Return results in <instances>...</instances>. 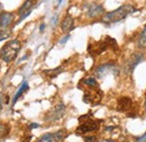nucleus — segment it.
I'll return each mask as SVG.
<instances>
[{
  "mask_svg": "<svg viewBox=\"0 0 146 142\" xmlns=\"http://www.w3.org/2000/svg\"><path fill=\"white\" fill-rule=\"evenodd\" d=\"M69 38H70V35H69V34H68V35H65L62 40H61V41H60V44H64Z\"/></svg>",
  "mask_w": 146,
  "mask_h": 142,
  "instance_id": "obj_23",
  "label": "nucleus"
},
{
  "mask_svg": "<svg viewBox=\"0 0 146 142\" xmlns=\"http://www.w3.org/2000/svg\"><path fill=\"white\" fill-rule=\"evenodd\" d=\"M144 109H145L146 112V92H145V102H144Z\"/></svg>",
  "mask_w": 146,
  "mask_h": 142,
  "instance_id": "obj_26",
  "label": "nucleus"
},
{
  "mask_svg": "<svg viewBox=\"0 0 146 142\" xmlns=\"http://www.w3.org/2000/svg\"><path fill=\"white\" fill-rule=\"evenodd\" d=\"M137 48L139 50H145L146 49V24L142 32L139 33L138 38H137Z\"/></svg>",
  "mask_w": 146,
  "mask_h": 142,
  "instance_id": "obj_16",
  "label": "nucleus"
},
{
  "mask_svg": "<svg viewBox=\"0 0 146 142\" xmlns=\"http://www.w3.org/2000/svg\"><path fill=\"white\" fill-rule=\"evenodd\" d=\"M81 85H84L86 87H99L98 80L94 77H89V78H83L80 81Z\"/></svg>",
  "mask_w": 146,
  "mask_h": 142,
  "instance_id": "obj_17",
  "label": "nucleus"
},
{
  "mask_svg": "<svg viewBox=\"0 0 146 142\" xmlns=\"http://www.w3.org/2000/svg\"><path fill=\"white\" fill-rule=\"evenodd\" d=\"M60 27H61V31L63 33L69 34L71 31L74 29V18L71 15H65L60 24Z\"/></svg>",
  "mask_w": 146,
  "mask_h": 142,
  "instance_id": "obj_13",
  "label": "nucleus"
},
{
  "mask_svg": "<svg viewBox=\"0 0 146 142\" xmlns=\"http://www.w3.org/2000/svg\"><path fill=\"white\" fill-rule=\"evenodd\" d=\"M79 122H80V124L75 129V134H78V135L96 132L100 129V124H101V120L93 119L91 113L80 116Z\"/></svg>",
  "mask_w": 146,
  "mask_h": 142,
  "instance_id": "obj_3",
  "label": "nucleus"
},
{
  "mask_svg": "<svg viewBox=\"0 0 146 142\" xmlns=\"http://www.w3.org/2000/svg\"><path fill=\"white\" fill-rule=\"evenodd\" d=\"M29 127L31 129H37V127H39V125L37 124V123H32V124L29 125Z\"/></svg>",
  "mask_w": 146,
  "mask_h": 142,
  "instance_id": "obj_24",
  "label": "nucleus"
},
{
  "mask_svg": "<svg viewBox=\"0 0 146 142\" xmlns=\"http://www.w3.org/2000/svg\"><path fill=\"white\" fill-rule=\"evenodd\" d=\"M93 73H94V78L97 79H102V78H105L106 76H108L110 73H118V68L116 67V63H113V62H105V63H101V64H99L94 71H93Z\"/></svg>",
  "mask_w": 146,
  "mask_h": 142,
  "instance_id": "obj_6",
  "label": "nucleus"
},
{
  "mask_svg": "<svg viewBox=\"0 0 146 142\" xmlns=\"http://www.w3.org/2000/svg\"><path fill=\"white\" fill-rule=\"evenodd\" d=\"M108 50H112L113 52L119 50L117 41L115 38L110 37V36H106L104 40H101L99 42H96L93 44H89V46H88V52L91 54L93 58L102 54Z\"/></svg>",
  "mask_w": 146,
  "mask_h": 142,
  "instance_id": "obj_2",
  "label": "nucleus"
},
{
  "mask_svg": "<svg viewBox=\"0 0 146 142\" xmlns=\"http://www.w3.org/2000/svg\"><path fill=\"white\" fill-rule=\"evenodd\" d=\"M34 7H35V1H34V0H25V2L21 5V7L18 9L19 18H18L17 24L20 23V21H23L24 19H26V18L28 17V16L32 14Z\"/></svg>",
  "mask_w": 146,
  "mask_h": 142,
  "instance_id": "obj_11",
  "label": "nucleus"
},
{
  "mask_svg": "<svg viewBox=\"0 0 146 142\" xmlns=\"http://www.w3.org/2000/svg\"><path fill=\"white\" fill-rule=\"evenodd\" d=\"M104 98V92L100 87H87L84 89L83 102L90 105H98Z\"/></svg>",
  "mask_w": 146,
  "mask_h": 142,
  "instance_id": "obj_5",
  "label": "nucleus"
},
{
  "mask_svg": "<svg viewBox=\"0 0 146 142\" xmlns=\"http://www.w3.org/2000/svg\"><path fill=\"white\" fill-rule=\"evenodd\" d=\"M61 72H63V68L58 67V68H55V69H52V70H44V74L47 76L50 79H53L55 77H57Z\"/></svg>",
  "mask_w": 146,
  "mask_h": 142,
  "instance_id": "obj_19",
  "label": "nucleus"
},
{
  "mask_svg": "<svg viewBox=\"0 0 146 142\" xmlns=\"http://www.w3.org/2000/svg\"><path fill=\"white\" fill-rule=\"evenodd\" d=\"M146 55L144 52H136L134 53L130 58H128V60L124 64V72L125 73H131L135 70V68L143 61H145Z\"/></svg>",
  "mask_w": 146,
  "mask_h": 142,
  "instance_id": "obj_8",
  "label": "nucleus"
},
{
  "mask_svg": "<svg viewBox=\"0 0 146 142\" xmlns=\"http://www.w3.org/2000/svg\"><path fill=\"white\" fill-rule=\"evenodd\" d=\"M68 135H69L68 131L65 129H61L55 132L43 134L37 139V142H63Z\"/></svg>",
  "mask_w": 146,
  "mask_h": 142,
  "instance_id": "obj_7",
  "label": "nucleus"
},
{
  "mask_svg": "<svg viewBox=\"0 0 146 142\" xmlns=\"http://www.w3.org/2000/svg\"><path fill=\"white\" fill-rule=\"evenodd\" d=\"M62 1H63V0H58V3H57V6H60V5L62 3Z\"/></svg>",
  "mask_w": 146,
  "mask_h": 142,
  "instance_id": "obj_28",
  "label": "nucleus"
},
{
  "mask_svg": "<svg viewBox=\"0 0 146 142\" xmlns=\"http://www.w3.org/2000/svg\"><path fill=\"white\" fill-rule=\"evenodd\" d=\"M15 20V15L14 13H3L0 15V28L1 29H8L9 26L13 25Z\"/></svg>",
  "mask_w": 146,
  "mask_h": 142,
  "instance_id": "obj_14",
  "label": "nucleus"
},
{
  "mask_svg": "<svg viewBox=\"0 0 146 142\" xmlns=\"http://www.w3.org/2000/svg\"><path fill=\"white\" fill-rule=\"evenodd\" d=\"M84 11L88 18H99L102 17L105 15V8L102 5L98 3V2H88L84 7Z\"/></svg>",
  "mask_w": 146,
  "mask_h": 142,
  "instance_id": "obj_10",
  "label": "nucleus"
},
{
  "mask_svg": "<svg viewBox=\"0 0 146 142\" xmlns=\"http://www.w3.org/2000/svg\"><path fill=\"white\" fill-rule=\"evenodd\" d=\"M106 142H116V141H113V140H111V139H108V140H106Z\"/></svg>",
  "mask_w": 146,
  "mask_h": 142,
  "instance_id": "obj_27",
  "label": "nucleus"
},
{
  "mask_svg": "<svg viewBox=\"0 0 146 142\" xmlns=\"http://www.w3.org/2000/svg\"><path fill=\"white\" fill-rule=\"evenodd\" d=\"M20 49H21V43H20L18 38H15V40H11V41L7 42L0 50L1 60L6 63L13 62L17 58Z\"/></svg>",
  "mask_w": 146,
  "mask_h": 142,
  "instance_id": "obj_4",
  "label": "nucleus"
},
{
  "mask_svg": "<svg viewBox=\"0 0 146 142\" xmlns=\"http://www.w3.org/2000/svg\"><path fill=\"white\" fill-rule=\"evenodd\" d=\"M29 89V86H28V82L26 81V80H24L23 81V84L20 85V87L18 88V90L16 91V94L14 95V98H13V106L17 103V100H18V98L25 92V91H27Z\"/></svg>",
  "mask_w": 146,
  "mask_h": 142,
  "instance_id": "obj_15",
  "label": "nucleus"
},
{
  "mask_svg": "<svg viewBox=\"0 0 146 142\" xmlns=\"http://www.w3.org/2000/svg\"><path fill=\"white\" fill-rule=\"evenodd\" d=\"M134 11H136L135 7L133 5H123L120 6L119 8L109 11V13H106L102 17H101V23H104L105 25L110 26L111 24H115V23H118V21H121L123 19L129 16L130 14H133Z\"/></svg>",
  "mask_w": 146,
  "mask_h": 142,
  "instance_id": "obj_1",
  "label": "nucleus"
},
{
  "mask_svg": "<svg viewBox=\"0 0 146 142\" xmlns=\"http://www.w3.org/2000/svg\"><path fill=\"white\" fill-rule=\"evenodd\" d=\"M10 133L9 124H0V141H3Z\"/></svg>",
  "mask_w": 146,
  "mask_h": 142,
  "instance_id": "obj_18",
  "label": "nucleus"
},
{
  "mask_svg": "<svg viewBox=\"0 0 146 142\" xmlns=\"http://www.w3.org/2000/svg\"><path fill=\"white\" fill-rule=\"evenodd\" d=\"M135 142H146V132L141 135V137H136L135 138Z\"/></svg>",
  "mask_w": 146,
  "mask_h": 142,
  "instance_id": "obj_22",
  "label": "nucleus"
},
{
  "mask_svg": "<svg viewBox=\"0 0 146 142\" xmlns=\"http://www.w3.org/2000/svg\"><path fill=\"white\" fill-rule=\"evenodd\" d=\"M65 105L63 103H60L57 104L56 106H54L44 117V121L47 122V123H53V122H56L58 120H61L64 114H65Z\"/></svg>",
  "mask_w": 146,
  "mask_h": 142,
  "instance_id": "obj_9",
  "label": "nucleus"
},
{
  "mask_svg": "<svg viewBox=\"0 0 146 142\" xmlns=\"http://www.w3.org/2000/svg\"><path fill=\"white\" fill-rule=\"evenodd\" d=\"M84 142H98V137L96 135H87L83 138Z\"/></svg>",
  "mask_w": 146,
  "mask_h": 142,
  "instance_id": "obj_21",
  "label": "nucleus"
},
{
  "mask_svg": "<svg viewBox=\"0 0 146 142\" xmlns=\"http://www.w3.org/2000/svg\"><path fill=\"white\" fill-rule=\"evenodd\" d=\"M45 27H46V25H45V24H42V25H40V27H39V31H40V32H43V31L45 29Z\"/></svg>",
  "mask_w": 146,
  "mask_h": 142,
  "instance_id": "obj_25",
  "label": "nucleus"
},
{
  "mask_svg": "<svg viewBox=\"0 0 146 142\" xmlns=\"http://www.w3.org/2000/svg\"><path fill=\"white\" fill-rule=\"evenodd\" d=\"M116 108L118 112L123 113H128L133 108V99L128 96H121L117 99V105Z\"/></svg>",
  "mask_w": 146,
  "mask_h": 142,
  "instance_id": "obj_12",
  "label": "nucleus"
},
{
  "mask_svg": "<svg viewBox=\"0 0 146 142\" xmlns=\"http://www.w3.org/2000/svg\"><path fill=\"white\" fill-rule=\"evenodd\" d=\"M10 35H11V29H1L0 31V42L10 37Z\"/></svg>",
  "mask_w": 146,
  "mask_h": 142,
  "instance_id": "obj_20",
  "label": "nucleus"
}]
</instances>
